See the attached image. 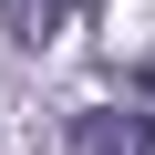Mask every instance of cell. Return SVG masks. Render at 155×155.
<instances>
[{"instance_id": "6da1fadb", "label": "cell", "mask_w": 155, "mask_h": 155, "mask_svg": "<svg viewBox=\"0 0 155 155\" xmlns=\"http://www.w3.org/2000/svg\"><path fill=\"white\" fill-rule=\"evenodd\" d=\"M72 145L83 155H155V114H83Z\"/></svg>"}, {"instance_id": "7a4b0ae2", "label": "cell", "mask_w": 155, "mask_h": 155, "mask_svg": "<svg viewBox=\"0 0 155 155\" xmlns=\"http://www.w3.org/2000/svg\"><path fill=\"white\" fill-rule=\"evenodd\" d=\"M0 11H11L21 41H52V31H62V0H0Z\"/></svg>"}, {"instance_id": "3957f363", "label": "cell", "mask_w": 155, "mask_h": 155, "mask_svg": "<svg viewBox=\"0 0 155 155\" xmlns=\"http://www.w3.org/2000/svg\"><path fill=\"white\" fill-rule=\"evenodd\" d=\"M134 93H155V62H134Z\"/></svg>"}]
</instances>
